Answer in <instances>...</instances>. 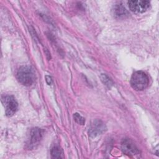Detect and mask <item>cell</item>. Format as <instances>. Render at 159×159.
I'll return each instance as SVG.
<instances>
[{"label": "cell", "instance_id": "1", "mask_svg": "<svg viewBox=\"0 0 159 159\" xmlns=\"http://www.w3.org/2000/svg\"><path fill=\"white\" fill-rule=\"evenodd\" d=\"M130 84L136 91H142L149 84V78L147 75L142 71L134 72L130 78Z\"/></svg>", "mask_w": 159, "mask_h": 159}, {"label": "cell", "instance_id": "2", "mask_svg": "<svg viewBox=\"0 0 159 159\" xmlns=\"http://www.w3.org/2000/svg\"><path fill=\"white\" fill-rule=\"evenodd\" d=\"M17 79L22 85L25 86H30L35 79L34 70L30 66H21L17 72Z\"/></svg>", "mask_w": 159, "mask_h": 159}, {"label": "cell", "instance_id": "3", "mask_svg": "<svg viewBox=\"0 0 159 159\" xmlns=\"http://www.w3.org/2000/svg\"><path fill=\"white\" fill-rule=\"evenodd\" d=\"M2 103L5 107V113L7 116L11 117L16 112L18 104L13 96H3L2 97Z\"/></svg>", "mask_w": 159, "mask_h": 159}, {"label": "cell", "instance_id": "4", "mask_svg": "<svg viewBox=\"0 0 159 159\" xmlns=\"http://www.w3.org/2000/svg\"><path fill=\"white\" fill-rule=\"evenodd\" d=\"M128 5L131 11L136 13H143L149 8L150 2L148 1H129Z\"/></svg>", "mask_w": 159, "mask_h": 159}, {"label": "cell", "instance_id": "5", "mask_svg": "<svg viewBox=\"0 0 159 159\" xmlns=\"http://www.w3.org/2000/svg\"><path fill=\"white\" fill-rule=\"evenodd\" d=\"M121 147L122 152L125 155L134 156L140 153L136 145L130 139H124L121 143Z\"/></svg>", "mask_w": 159, "mask_h": 159}, {"label": "cell", "instance_id": "6", "mask_svg": "<svg viewBox=\"0 0 159 159\" xmlns=\"http://www.w3.org/2000/svg\"><path fill=\"white\" fill-rule=\"evenodd\" d=\"M42 130L37 127L33 128L30 132V141L29 146L30 148L34 147L42 139Z\"/></svg>", "mask_w": 159, "mask_h": 159}, {"label": "cell", "instance_id": "7", "mask_svg": "<svg viewBox=\"0 0 159 159\" xmlns=\"http://www.w3.org/2000/svg\"><path fill=\"white\" fill-rule=\"evenodd\" d=\"M105 128V125L101 120H96L91 125L89 129V135L93 137H95L101 133H102Z\"/></svg>", "mask_w": 159, "mask_h": 159}, {"label": "cell", "instance_id": "8", "mask_svg": "<svg viewBox=\"0 0 159 159\" xmlns=\"http://www.w3.org/2000/svg\"><path fill=\"white\" fill-rule=\"evenodd\" d=\"M114 15L118 17H123L127 15L125 8L121 4H117L114 7Z\"/></svg>", "mask_w": 159, "mask_h": 159}, {"label": "cell", "instance_id": "9", "mask_svg": "<svg viewBox=\"0 0 159 159\" xmlns=\"http://www.w3.org/2000/svg\"><path fill=\"white\" fill-rule=\"evenodd\" d=\"M51 155L53 158H62V150L59 146H54L51 150Z\"/></svg>", "mask_w": 159, "mask_h": 159}, {"label": "cell", "instance_id": "10", "mask_svg": "<svg viewBox=\"0 0 159 159\" xmlns=\"http://www.w3.org/2000/svg\"><path fill=\"white\" fill-rule=\"evenodd\" d=\"M101 80L104 84H105L107 87L109 88H111V87L113 84V82L112 80L106 74H101Z\"/></svg>", "mask_w": 159, "mask_h": 159}, {"label": "cell", "instance_id": "11", "mask_svg": "<svg viewBox=\"0 0 159 159\" xmlns=\"http://www.w3.org/2000/svg\"><path fill=\"white\" fill-rule=\"evenodd\" d=\"M73 118L75 122L78 124L84 125L85 123V119L78 113H75L73 115Z\"/></svg>", "mask_w": 159, "mask_h": 159}, {"label": "cell", "instance_id": "12", "mask_svg": "<svg viewBox=\"0 0 159 159\" xmlns=\"http://www.w3.org/2000/svg\"><path fill=\"white\" fill-rule=\"evenodd\" d=\"M45 79H46V82L48 84H51L52 83V78L50 76H45Z\"/></svg>", "mask_w": 159, "mask_h": 159}]
</instances>
